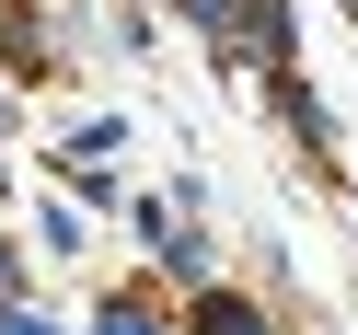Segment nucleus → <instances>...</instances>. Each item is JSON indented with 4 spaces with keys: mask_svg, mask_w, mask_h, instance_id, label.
Returning a JSON list of instances; mask_svg holds the SVG:
<instances>
[{
    "mask_svg": "<svg viewBox=\"0 0 358 335\" xmlns=\"http://www.w3.org/2000/svg\"><path fill=\"white\" fill-rule=\"evenodd\" d=\"M0 335H47V324H35V312H0Z\"/></svg>",
    "mask_w": 358,
    "mask_h": 335,
    "instance_id": "7ed1b4c3",
    "label": "nucleus"
},
{
    "mask_svg": "<svg viewBox=\"0 0 358 335\" xmlns=\"http://www.w3.org/2000/svg\"><path fill=\"white\" fill-rule=\"evenodd\" d=\"M196 335H266V324H255V301H208V312H196Z\"/></svg>",
    "mask_w": 358,
    "mask_h": 335,
    "instance_id": "f257e3e1",
    "label": "nucleus"
},
{
    "mask_svg": "<svg viewBox=\"0 0 358 335\" xmlns=\"http://www.w3.org/2000/svg\"><path fill=\"white\" fill-rule=\"evenodd\" d=\"M104 335H162V324H150L139 301H104Z\"/></svg>",
    "mask_w": 358,
    "mask_h": 335,
    "instance_id": "f03ea898",
    "label": "nucleus"
}]
</instances>
